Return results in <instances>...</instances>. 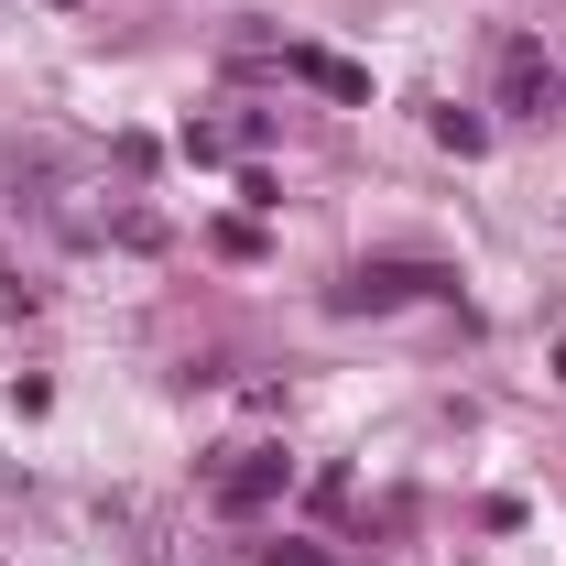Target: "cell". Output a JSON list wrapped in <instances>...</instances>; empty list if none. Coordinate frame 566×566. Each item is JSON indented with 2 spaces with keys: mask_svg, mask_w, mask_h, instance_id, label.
<instances>
[{
  "mask_svg": "<svg viewBox=\"0 0 566 566\" xmlns=\"http://www.w3.org/2000/svg\"><path fill=\"white\" fill-rule=\"evenodd\" d=\"M491 87H501V109H512V120H556V109H566V76L545 66V44H501Z\"/></svg>",
  "mask_w": 566,
  "mask_h": 566,
  "instance_id": "obj_1",
  "label": "cell"
},
{
  "mask_svg": "<svg viewBox=\"0 0 566 566\" xmlns=\"http://www.w3.org/2000/svg\"><path fill=\"white\" fill-rule=\"evenodd\" d=\"M294 491V458H283V447H251V458H229V469H218V512H229V523H251V512H273V501Z\"/></svg>",
  "mask_w": 566,
  "mask_h": 566,
  "instance_id": "obj_2",
  "label": "cell"
},
{
  "mask_svg": "<svg viewBox=\"0 0 566 566\" xmlns=\"http://www.w3.org/2000/svg\"><path fill=\"white\" fill-rule=\"evenodd\" d=\"M424 294H458V283L436 273V262H359V273L338 283L349 316H370V305H424Z\"/></svg>",
  "mask_w": 566,
  "mask_h": 566,
  "instance_id": "obj_3",
  "label": "cell"
},
{
  "mask_svg": "<svg viewBox=\"0 0 566 566\" xmlns=\"http://www.w3.org/2000/svg\"><path fill=\"white\" fill-rule=\"evenodd\" d=\"M283 76H305V87H327V98H349V109H370V66H349V55H327V44H283Z\"/></svg>",
  "mask_w": 566,
  "mask_h": 566,
  "instance_id": "obj_4",
  "label": "cell"
},
{
  "mask_svg": "<svg viewBox=\"0 0 566 566\" xmlns=\"http://www.w3.org/2000/svg\"><path fill=\"white\" fill-rule=\"evenodd\" d=\"M436 142H447V153H491V120H480V109H436Z\"/></svg>",
  "mask_w": 566,
  "mask_h": 566,
  "instance_id": "obj_5",
  "label": "cell"
},
{
  "mask_svg": "<svg viewBox=\"0 0 566 566\" xmlns=\"http://www.w3.org/2000/svg\"><path fill=\"white\" fill-rule=\"evenodd\" d=\"M262 566H327V556H316V545H283V556H262Z\"/></svg>",
  "mask_w": 566,
  "mask_h": 566,
  "instance_id": "obj_6",
  "label": "cell"
}]
</instances>
